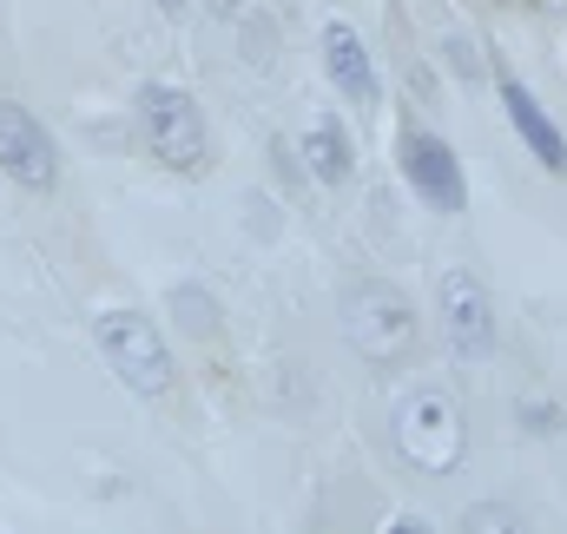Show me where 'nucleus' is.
<instances>
[{
  "label": "nucleus",
  "instance_id": "obj_1",
  "mask_svg": "<svg viewBox=\"0 0 567 534\" xmlns=\"http://www.w3.org/2000/svg\"><path fill=\"white\" fill-rule=\"evenodd\" d=\"M93 343H100L106 370L133 397H165L172 377H178V363H172V350H165V337H158V324L145 310H100L93 317Z\"/></svg>",
  "mask_w": 567,
  "mask_h": 534
},
{
  "label": "nucleus",
  "instance_id": "obj_2",
  "mask_svg": "<svg viewBox=\"0 0 567 534\" xmlns=\"http://www.w3.org/2000/svg\"><path fill=\"white\" fill-rule=\"evenodd\" d=\"M140 126H145L152 158H158V165H172V172H198V165H205V152H212L205 113H198V100H192L185 86H165V80L140 86Z\"/></svg>",
  "mask_w": 567,
  "mask_h": 534
},
{
  "label": "nucleus",
  "instance_id": "obj_3",
  "mask_svg": "<svg viewBox=\"0 0 567 534\" xmlns=\"http://www.w3.org/2000/svg\"><path fill=\"white\" fill-rule=\"evenodd\" d=\"M390 435H396L403 462H416L423 475H449V469H462V442H468V429H462L455 397H442V390H416V397L396 409Z\"/></svg>",
  "mask_w": 567,
  "mask_h": 534
},
{
  "label": "nucleus",
  "instance_id": "obj_4",
  "mask_svg": "<svg viewBox=\"0 0 567 534\" xmlns=\"http://www.w3.org/2000/svg\"><path fill=\"white\" fill-rule=\"evenodd\" d=\"M396 158H403V178L416 185V198H423L429 212H462V205H468V178H462V158H455V145H449L442 133L403 126V145H396Z\"/></svg>",
  "mask_w": 567,
  "mask_h": 534
},
{
  "label": "nucleus",
  "instance_id": "obj_5",
  "mask_svg": "<svg viewBox=\"0 0 567 534\" xmlns=\"http://www.w3.org/2000/svg\"><path fill=\"white\" fill-rule=\"evenodd\" d=\"M442 337L462 363L495 357V297L475 270H449L442 277Z\"/></svg>",
  "mask_w": 567,
  "mask_h": 534
},
{
  "label": "nucleus",
  "instance_id": "obj_6",
  "mask_svg": "<svg viewBox=\"0 0 567 534\" xmlns=\"http://www.w3.org/2000/svg\"><path fill=\"white\" fill-rule=\"evenodd\" d=\"M343 324H350V343H357L363 357H403L410 337H416V317H410L403 290H390V284H363V290H350Z\"/></svg>",
  "mask_w": 567,
  "mask_h": 534
},
{
  "label": "nucleus",
  "instance_id": "obj_7",
  "mask_svg": "<svg viewBox=\"0 0 567 534\" xmlns=\"http://www.w3.org/2000/svg\"><path fill=\"white\" fill-rule=\"evenodd\" d=\"M0 172L20 178L27 192H47V185L60 178V152H53V138H47V126H40L20 100H0Z\"/></svg>",
  "mask_w": 567,
  "mask_h": 534
},
{
  "label": "nucleus",
  "instance_id": "obj_8",
  "mask_svg": "<svg viewBox=\"0 0 567 534\" xmlns=\"http://www.w3.org/2000/svg\"><path fill=\"white\" fill-rule=\"evenodd\" d=\"M502 106H508V120H515L522 145H528L548 172H567V138H561V126L548 120V106H542L522 80H502Z\"/></svg>",
  "mask_w": 567,
  "mask_h": 534
},
{
  "label": "nucleus",
  "instance_id": "obj_9",
  "mask_svg": "<svg viewBox=\"0 0 567 534\" xmlns=\"http://www.w3.org/2000/svg\"><path fill=\"white\" fill-rule=\"evenodd\" d=\"M323 66H330V80H337V93H343V100H357V106H370V100H377V66H370L363 40H357L343 20H330V27H323Z\"/></svg>",
  "mask_w": 567,
  "mask_h": 534
},
{
  "label": "nucleus",
  "instance_id": "obj_10",
  "mask_svg": "<svg viewBox=\"0 0 567 534\" xmlns=\"http://www.w3.org/2000/svg\"><path fill=\"white\" fill-rule=\"evenodd\" d=\"M303 165H310L317 185H343V178L357 172V145H350V133H343L337 120H317V126L303 133Z\"/></svg>",
  "mask_w": 567,
  "mask_h": 534
},
{
  "label": "nucleus",
  "instance_id": "obj_11",
  "mask_svg": "<svg viewBox=\"0 0 567 534\" xmlns=\"http://www.w3.org/2000/svg\"><path fill=\"white\" fill-rule=\"evenodd\" d=\"M462 534H528V522L508 509V502H475L462 515Z\"/></svg>",
  "mask_w": 567,
  "mask_h": 534
},
{
  "label": "nucleus",
  "instance_id": "obj_12",
  "mask_svg": "<svg viewBox=\"0 0 567 534\" xmlns=\"http://www.w3.org/2000/svg\"><path fill=\"white\" fill-rule=\"evenodd\" d=\"M522 422H528V429H561L555 402H522Z\"/></svg>",
  "mask_w": 567,
  "mask_h": 534
},
{
  "label": "nucleus",
  "instance_id": "obj_13",
  "mask_svg": "<svg viewBox=\"0 0 567 534\" xmlns=\"http://www.w3.org/2000/svg\"><path fill=\"white\" fill-rule=\"evenodd\" d=\"M390 534H429L423 522H390Z\"/></svg>",
  "mask_w": 567,
  "mask_h": 534
},
{
  "label": "nucleus",
  "instance_id": "obj_14",
  "mask_svg": "<svg viewBox=\"0 0 567 534\" xmlns=\"http://www.w3.org/2000/svg\"><path fill=\"white\" fill-rule=\"evenodd\" d=\"M152 7H158V13H178V7H185V0H152Z\"/></svg>",
  "mask_w": 567,
  "mask_h": 534
}]
</instances>
